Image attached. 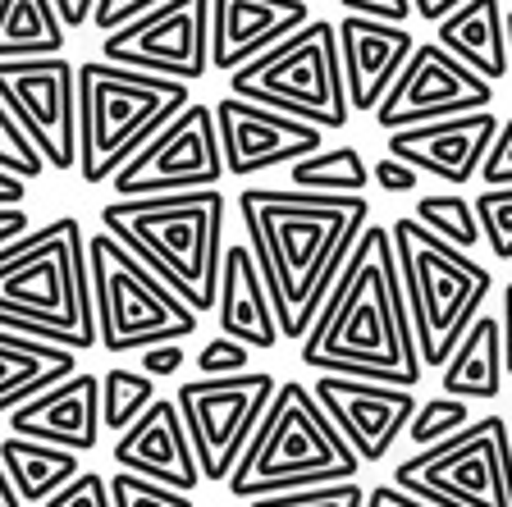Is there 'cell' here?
<instances>
[{
    "mask_svg": "<svg viewBox=\"0 0 512 507\" xmlns=\"http://www.w3.org/2000/svg\"><path fill=\"white\" fill-rule=\"evenodd\" d=\"M298 357L316 375H348L394 389H421V352L407 316L403 270L394 256L389 224H366L348 265L334 279Z\"/></svg>",
    "mask_w": 512,
    "mask_h": 507,
    "instance_id": "6da1fadb",
    "label": "cell"
},
{
    "mask_svg": "<svg viewBox=\"0 0 512 507\" xmlns=\"http://www.w3.org/2000/svg\"><path fill=\"white\" fill-rule=\"evenodd\" d=\"M238 215L261 279L275 302L279 334L302 343L316 325L339 270L371 224L366 197H311L293 188H243Z\"/></svg>",
    "mask_w": 512,
    "mask_h": 507,
    "instance_id": "7a4b0ae2",
    "label": "cell"
},
{
    "mask_svg": "<svg viewBox=\"0 0 512 507\" xmlns=\"http://www.w3.org/2000/svg\"><path fill=\"white\" fill-rule=\"evenodd\" d=\"M0 329L60 343L69 352L96 348L87 233L74 215L0 247Z\"/></svg>",
    "mask_w": 512,
    "mask_h": 507,
    "instance_id": "3957f363",
    "label": "cell"
},
{
    "mask_svg": "<svg viewBox=\"0 0 512 507\" xmlns=\"http://www.w3.org/2000/svg\"><path fill=\"white\" fill-rule=\"evenodd\" d=\"M101 229L142 261L160 284L179 297L192 316L215 311L224 256V197L211 192H179V197L106 201Z\"/></svg>",
    "mask_w": 512,
    "mask_h": 507,
    "instance_id": "277c9868",
    "label": "cell"
},
{
    "mask_svg": "<svg viewBox=\"0 0 512 507\" xmlns=\"http://www.w3.org/2000/svg\"><path fill=\"white\" fill-rule=\"evenodd\" d=\"M357 471H362L357 453L343 444V434L330 425V416L320 412L311 389L288 380L275 389L252 444L238 457L224 489L252 503V498L293 494V489L343 485V480H357Z\"/></svg>",
    "mask_w": 512,
    "mask_h": 507,
    "instance_id": "5b68a950",
    "label": "cell"
},
{
    "mask_svg": "<svg viewBox=\"0 0 512 507\" xmlns=\"http://www.w3.org/2000/svg\"><path fill=\"white\" fill-rule=\"evenodd\" d=\"M188 106V83L133 74L106 60H83L78 64V179L87 188L110 183Z\"/></svg>",
    "mask_w": 512,
    "mask_h": 507,
    "instance_id": "8992f818",
    "label": "cell"
},
{
    "mask_svg": "<svg viewBox=\"0 0 512 507\" xmlns=\"http://www.w3.org/2000/svg\"><path fill=\"white\" fill-rule=\"evenodd\" d=\"M389 238H394V256L403 270L407 316H412L421 366L444 370V361L458 352L467 329L480 320L485 297L494 293V275L476 265V256L439 243L412 215L389 224Z\"/></svg>",
    "mask_w": 512,
    "mask_h": 507,
    "instance_id": "52a82bcc",
    "label": "cell"
},
{
    "mask_svg": "<svg viewBox=\"0 0 512 507\" xmlns=\"http://www.w3.org/2000/svg\"><path fill=\"white\" fill-rule=\"evenodd\" d=\"M229 96L252 101V106L279 110L288 119L320 128V133H343L352 119L348 92H343V64L334 23L311 19L293 37L256 55L238 74H229Z\"/></svg>",
    "mask_w": 512,
    "mask_h": 507,
    "instance_id": "ba28073f",
    "label": "cell"
},
{
    "mask_svg": "<svg viewBox=\"0 0 512 507\" xmlns=\"http://www.w3.org/2000/svg\"><path fill=\"white\" fill-rule=\"evenodd\" d=\"M96 343L106 352H142L156 343H188L202 325L142 261L124 252L106 229L87 238Z\"/></svg>",
    "mask_w": 512,
    "mask_h": 507,
    "instance_id": "9c48e42d",
    "label": "cell"
},
{
    "mask_svg": "<svg viewBox=\"0 0 512 507\" xmlns=\"http://www.w3.org/2000/svg\"><path fill=\"white\" fill-rule=\"evenodd\" d=\"M389 485L435 507H512V421L480 416L448 444L398 462Z\"/></svg>",
    "mask_w": 512,
    "mask_h": 507,
    "instance_id": "30bf717a",
    "label": "cell"
},
{
    "mask_svg": "<svg viewBox=\"0 0 512 507\" xmlns=\"http://www.w3.org/2000/svg\"><path fill=\"white\" fill-rule=\"evenodd\" d=\"M275 389L279 380L270 370H247L234 380H188L174 393L183 430H188L197 466H202V485H220L234 476L238 457L252 444Z\"/></svg>",
    "mask_w": 512,
    "mask_h": 507,
    "instance_id": "8fae6325",
    "label": "cell"
},
{
    "mask_svg": "<svg viewBox=\"0 0 512 507\" xmlns=\"http://www.w3.org/2000/svg\"><path fill=\"white\" fill-rule=\"evenodd\" d=\"M220 179H224V156H220L215 106L192 101L119 169L110 179V192H115V201L179 197V192H211L220 188Z\"/></svg>",
    "mask_w": 512,
    "mask_h": 507,
    "instance_id": "7c38bea8",
    "label": "cell"
},
{
    "mask_svg": "<svg viewBox=\"0 0 512 507\" xmlns=\"http://www.w3.org/2000/svg\"><path fill=\"white\" fill-rule=\"evenodd\" d=\"M101 60L170 83H202L211 74V0H165L147 19L101 37Z\"/></svg>",
    "mask_w": 512,
    "mask_h": 507,
    "instance_id": "4fadbf2b",
    "label": "cell"
},
{
    "mask_svg": "<svg viewBox=\"0 0 512 507\" xmlns=\"http://www.w3.org/2000/svg\"><path fill=\"white\" fill-rule=\"evenodd\" d=\"M0 101L19 119L28 142L42 151L46 169H78V64L0 60Z\"/></svg>",
    "mask_w": 512,
    "mask_h": 507,
    "instance_id": "5bb4252c",
    "label": "cell"
},
{
    "mask_svg": "<svg viewBox=\"0 0 512 507\" xmlns=\"http://www.w3.org/2000/svg\"><path fill=\"white\" fill-rule=\"evenodd\" d=\"M490 101L494 83L471 74L467 64H458L439 42H416L403 78L389 87V96L375 110V124L384 133H403V128L439 124V119L480 115V110H490Z\"/></svg>",
    "mask_w": 512,
    "mask_h": 507,
    "instance_id": "9a60e30c",
    "label": "cell"
},
{
    "mask_svg": "<svg viewBox=\"0 0 512 507\" xmlns=\"http://www.w3.org/2000/svg\"><path fill=\"white\" fill-rule=\"evenodd\" d=\"M311 398L320 402V412L330 416V425L343 434V444L357 453V462L371 466L394 453L403 430L412 425L416 389H394V384L375 380H348V375H316Z\"/></svg>",
    "mask_w": 512,
    "mask_h": 507,
    "instance_id": "2e32d148",
    "label": "cell"
},
{
    "mask_svg": "<svg viewBox=\"0 0 512 507\" xmlns=\"http://www.w3.org/2000/svg\"><path fill=\"white\" fill-rule=\"evenodd\" d=\"M215 128H220V156H224V174L247 179L261 169H279V165H298V160L325 151V133L302 119H288L279 110L252 106L238 96H220L215 106Z\"/></svg>",
    "mask_w": 512,
    "mask_h": 507,
    "instance_id": "e0dca14e",
    "label": "cell"
},
{
    "mask_svg": "<svg viewBox=\"0 0 512 507\" xmlns=\"http://www.w3.org/2000/svg\"><path fill=\"white\" fill-rule=\"evenodd\" d=\"M334 37H339V64H343L348 110H357V115L371 110L375 115L380 101L389 96V87L403 78L407 60H412V51H416L412 28L343 14V19L334 23Z\"/></svg>",
    "mask_w": 512,
    "mask_h": 507,
    "instance_id": "ac0fdd59",
    "label": "cell"
},
{
    "mask_svg": "<svg viewBox=\"0 0 512 507\" xmlns=\"http://www.w3.org/2000/svg\"><path fill=\"white\" fill-rule=\"evenodd\" d=\"M494 133H499V115L480 110V115H458V119H439V124L403 128V133H384V142H389L384 156L403 160L416 174H435V179L462 188V183H471L480 174Z\"/></svg>",
    "mask_w": 512,
    "mask_h": 507,
    "instance_id": "d6986e66",
    "label": "cell"
},
{
    "mask_svg": "<svg viewBox=\"0 0 512 507\" xmlns=\"http://www.w3.org/2000/svg\"><path fill=\"white\" fill-rule=\"evenodd\" d=\"M110 457H115L119 471H128V476L179 489V494H192V489L202 485V466H197V453H192V439L183 430V416L174 398L151 402L147 412L115 439Z\"/></svg>",
    "mask_w": 512,
    "mask_h": 507,
    "instance_id": "ffe728a7",
    "label": "cell"
},
{
    "mask_svg": "<svg viewBox=\"0 0 512 507\" xmlns=\"http://www.w3.org/2000/svg\"><path fill=\"white\" fill-rule=\"evenodd\" d=\"M101 375L78 370L64 384L46 389L42 398L23 402L19 412H10L14 439H32V444H51L64 453H92L101 444Z\"/></svg>",
    "mask_w": 512,
    "mask_h": 507,
    "instance_id": "44dd1931",
    "label": "cell"
},
{
    "mask_svg": "<svg viewBox=\"0 0 512 507\" xmlns=\"http://www.w3.org/2000/svg\"><path fill=\"white\" fill-rule=\"evenodd\" d=\"M307 23V0H211V69L238 74Z\"/></svg>",
    "mask_w": 512,
    "mask_h": 507,
    "instance_id": "7402d4cb",
    "label": "cell"
},
{
    "mask_svg": "<svg viewBox=\"0 0 512 507\" xmlns=\"http://www.w3.org/2000/svg\"><path fill=\"white\" fill-rule=\"evenodd\" d=\"M215 311H220V334L243 343L252 352H270L284 343L275 320V302H270V288L261 279V265H256L252 247L247 243H224L220 256V293H215Z\"/></svg>",
    "mask_w": 512,
    "mask_h": 507,
    "instance_id": "603a6c76",
    "label": "cell"
},
{
    "mask_svg": "<svg viewBox=\"0 0 512 507\" xmlns=\"http://www.w3.org/2000/svg\"><path fill=\"white\" fill-rule=\"evenodd\" d=\"M69 375H78V352L0 329V416L19 412L23 402L42 398Z\"/></svg>",
    "mask_w": 512,
    "mask_h": 507,
    "instance_id": "cb8c5ba5",
    "label": "cell"
},
{
    "mask_svg": "<svg viewBox=\"0 0 512 507\" xmlns=\"http://www.w3.org/2000/svg\"><path fill=\"white\" fill-rule=\"evenodd\" d=\"M444 46L458 64H467L471 74H480L485 83H499L508 74V37H503V5L499 0H467L448 14L444 23H435Z\"/></svg>",
    "mask_w": 512,
    "mask_h": 507,
    "instance_id": "d4e9b609",
    "label": "cell"
},
{
    "mask_svg": "<svg viewBox=\"0 0 512 507\" xmlns=\"http://www.w3.org/2000/svg\"><path fill=\"white\" fill-rule=\"evenodd\" d=\"M508 384V366H503V325L499 316H485L467 329V338L458 343V352L444 361L439 370V393L462 402H490Z\"/></svg>",
    "mask_w": 512,
    "mask_h": 507,
    "instance_id": "484cf974",
    "label": "cell"
},
{
    "mask_svg": "<svg viewBox=\"0 0 512 507\" xmlns=\"http://www.w3.org/2000/svg\"><path fill=\"white\" fill-rule=\"evenodd\" d=\"M0 466H5V476L19 489L23 503H51L83 471L78 453H64V448H51V444H32V439H14V434L0 439Z\"/></svg>",
    "mask_w": 512,
    "mask_h": 507,
    "instance_id": "4316f807",
    "label": "cell"
},
{
    "mask_svg": "<svg viewBox=\"0 0 512 507\" xmlns=\"http://www.w3.org/2000/svg\"><path fill=\"white\" fill-rule=\"evenodd\" d=\"M64 23L51 0H0V60L64 55Z\"/></svg>",
    "mask_w": 512,
    "mask_h": 507,
    "instance_id": "83f0119b",
    "label": "cell"
},
{
    "mask_svg": "<svg viewBox=\"0 0 512 507\" xmlns=\"http://www.w3.org/2000/svg\"><path fill=\"white\" fill-rule=\"evenodd\" d=\"M366 183H371V165L357 147H325L288 165V188L311 197H366Z\"/></svg>",
    "mask_w": 512,
    "mask_h": 507,
    "instance_id": "f1b7e54d",
    "label": "cell"
},
{
    "mask_svg": "<svg viewBox=\"0 0 512 507\" xmlns=\"http://www.w3.org/2000/svg\"><path fill=\"white\" fill-rule=\"evenodd\" d=\"M156 398H160L156 380H147L142 370L110 366L106 375H101V425H106L110 434H124Z\"/></svg>",
    "mask_w": 512,
    "mask_h": 507,
    "instance_id": "f546056e",
    "label": "cell"
},
{
    "mask_svg": "<svg viewBox=\"0 0 512 507\" xmlns=\"http://www.w3.org/2000/svg\"><path fill=\"white\" fill-rule=\"evenodd\" d=\"M416 224L426 233H435L439 243L458 247V252L471 256V247L480 243V224H476V206L458 192H426V197L416 201Z\"/></svg>",
    "mask_w": 512,
    "mask_h": 507,
    "instance_id": "4dcf8cb0",
    "label": "cell"
},
{
    "mask_svg": "<svg viewBox=\"0 0 512 507\" xmlns=\"http://www.w3.org/2000/svg\"><path fill=\"white\" fill-rule=\"evenodd\" d=\"M471 425V402H462V398H430V402H421L416 407V416H412V425H407V439H412V448L416 453H426V448H439V444H448L453 434H462Z\"/></svg>",
    "mask_w": 512,
    "mask_h": 507,
    "instance_id": "1f68e13d",
    "label": "cell"
},
{
    "mask_svg": "<svg viewBox=\"0 0 512 507\" xmlns=\"http://www.w3.org/2000/svg\"><path fill=\"white\" fill-rule=\"evenodd\" d=\"M471 206H476L480 243L499 261H512V188H485Z\"/></svg>",
    "mask_w": 512,
    "mask_h": 507,
    "instance_id": "d6a6232c",
    "label": "cell"
},
{
    "mask_svg": "<svg viewBox=\"0 0 512 507\" xmlns=\"http://www.w3.org/2000/svg\"><path fill=\"white\" fill-rule=\"evenodd\" d=\"M0 169L14 174V179H23V183H32L37 174H46L42 151L28 142V133H23L19 119L5 110V101H0Z\"/></svg>",
    "mask_w": 512,
    "mask_h": 507,
    "instance_id": "836d02e7",
    "label": "cell"
},
{
    "mask_svg": "<svg viewBox=\"0 0 512 507\" xmlns=\"http://www.w3.org/2000/svg\"><path fill=\"white\" fill-rule=\"evenodd\" d=\"M247 507H366V489L357 480H343V485H316V489H293V494L252 498Z\"/></svg>",
    "mask_w": 512,
    "mask_h": 507,
    "instance_id": "e575fe53",
    "label": "cell"
},
{
    "mask_svg": "<svg viewBox=\"0 0 512 507\" xmlns=\"http://www.w3.org/2000/svg\"><path fill=\"white\" fill-rule=\"evenodd\" d=\"M110 503L115 507H197L192 494L151 485V480L128 476V471H115V476H110Z\"/></svg>",
    "mask_w": 512,
    "mask_h": 507,
    "instance_id": "d590c367",
    "label": "cell"
},
{
    "mask_svg": "<svg viewBox=\"0 0 512 507\" xmlns=\"http://www.w3.org/2000/svg\"><path fill=\"white\" fill-rule=\"evenodd\" d=\"M197 370H202V380H234V375H247V370H252V348L215 334L211 343L197 352Z\"/></svg>",
    "mask_w": 512,
    "mask_h": 507,
    "instance_id": "8d00e7d4",
    "label": "cell"
},
{
    "mask_svg": "<svg viewBox=\"0 0 512 507\" xmlns=\"http://www.w3.org/2000/svg\"><path fill=\"white\" fill-rule=\"evenodd\" d=\"M42 507H115L110 503V480L101 476V471H78V476Z\"/></svg>",
    "mask_w": 512,
    "mask_h": 507,
    "instance_id": "74e56055",
    "label": "cell"
},
{
    "mask_svg": "<svg viewBox=\"0 0 512 507\" xmlns=\"http://www.w3.org/2000/svg\"><path fill=\"white\" fill-rule=\"evenodd\" d=\"M476 179L485 183V188H512V115L499 119V133H494Z\"/></svg>",
    "mask_w": 512,
    "mask_h": 507,
    "instance_id": "f35d334b",
    "label": "cell"
},
{
    "mask_svg": "<svg viewBox=\"0 0 512 507\" xmlns=\"http://www.w3.org/2000/svg\"><path fill=\"white\" fill-rule=\"evenodd\" d=\"M165 0H96V14H92V28L101 32V37H110V32L128 28V23L147 19L151 10H160Z\"/></svg>",
    "mask_w": 512,
    "mask_h": 507,
    "instance_id": "ab89813d",
    "label": "cell"
},
{
    "mask_svg": "<svg viewBox=\"0 0 512 507\" xmlns=\"http://www.w3.org/2000/svg\"><path fill=\"white\" fill-rule=\"evenodd\" d=\"M138 370L147 380H174L183 370V343H156V348H142L138 352Z\"/></svg>",
    "mask_w": 512,
    "mask_h": 507,
    "instance_id": "60d3db41",
    "label": "cell"
},
{
    "mask_svg": "<svg viewBox=\"0 0 512 507\" xmlns=\"http://www.w3.org/2000/svg\"><path fill=\"white\" fill-rule=\"evenodd\" d=\"M416 179H421V174L407 169L403 160H394V156H380L371 165V183L380 192H389V197H407V192H416Z\"/></svg>",
    "mask_w": 512,
    "mask_h": 507,
    "instance_id": "b9f144b4",
    "label": "cell"
},
{
    "mask_svg": "<svg viewBox=\"0 0 512 507\" xmlns=\"http://www.w3.org/2000/svg\"><path fill=\"white\" fill-rule=\"evenodd\" d=\"M339 5L357 19H380L398 23V28H407V19H412V0H339Z\"/></svg>",
    "mask_w": 512,
    "mask_h": 507,
    "instance_id": "7bdbcfd3",
    "label": "cell"
},
{
    "mask_svg": "<svg viewBox=\"0 0 512 507\" xmlns=\"http://www.w3.org/2000/svg\"><path fill=\"white\" fill-rule=\"evenodd\" d=\"M366 507H435V503L403 494L398 485H375V489H366Z\"/></svg>",
    "mask_w": 512,
    "mask_h": 507,
    "instance_id": "ee69618b",
    "label": "cell"
},
{
    "mask_svg": "<svg viewBox=\"0 0 512 507\" xmlns=\"http://www.w3.org/2000/svg\"><path fill=\"white\" fill-rule=\"evenodd\" d=\"M51 5H55V14H60L64 32H69V28H87V23H92V14H96V0H51Z\"/></svg>",
    "mask_w": 512,
    "mask_h": 507,
    "instance_id": "f6af8a7d",
    "label": "cell"
},
{
    "mask_svg": "<svg viewBox=\"0 0 512 507\" xmlns=\"http://www.w3.org/2000/svg\"><path fill=\"white\" fill-rule=\"evenodd\" d=\"M23 233H32V220H28V211H23V206H5V211H0V247L19 243Z\"/></svg>",
    "mask_w": 512,
    "mask_h": 507,
    "instance_id": "bcb514c9",
    "label": "cell"
},
{
    "mask_svg": "<svg viewBox=\"0 0 512 507\" xmlns=\"http://www.w3.org/2000/svg\"><path fill=\"white\" fill-rule=\"evenodd\" d=\"M458 5H467V0H412V14L421 23H444Z\"/></svg>",
    "mask_w": 512,
    "mask_h": 507,
    "instance_id": "7dc6e473",
    "label": "cell"
},
{
    "mask_svg": "<svg viewBox=\"0 0 512 507\" xmlns=\"http://www.w3.org/2000/svg\"><path fill=\"white\" fill-rule=\"evenodd\" d=\"M499 325H503V366H508V380H512V279L503 284V316H499Z\"/></svg>",
    "mask_w": 512,
    "mask_h": 507,
    "instance_id": "c3c4849f",
    "label": "cell"
},
{
    "mask_svg": "<svg viewBox=\"0 0 512 507\" xmlns=\"http://www.w3.org/2000/svg\"><path fill=\"white\" fill-rule=\"evenodd\" d=\"M23 201H28V183L0 169V211H5V206H23Z\"/></svg>",
    "mask_w": 512,
    "mask_h": 507,
    "instance_id": "681fc988",
    "label": "cell"
},
{
    "mask_svg": "<svg viewBox=\"0 0 512 507\" xmlns=\"http://www.w3.org/2000/svg\"><path fill=\"white\" fill-rule=\"evenodd\" d=\"M0 507H23L19 489L10 485V476H5V466H0Z\"/></svg>",
    "mask_w": 512,
    "mask_h": 507,
    "instance_id": "f907efd6",
    "label": "cell"
},
{
    "mask_svg": "<svg viewBox=\"0 0 512 507\" xmlns=\"http://www.w3.org/2000/svg\"><path fill=\"white\" fill-rule=\"evenodd\" d=\"M503 37H508V64H512V10H503Z\"/></svg>",
    "mask_w": 512,
    "mask_h": 507,
    "instance_id": "816d5d0a",
    "label": "cell"
},
{
    "mask_svg": "<svg viewBox=\"0 0 512 507\" xmlns=\"http://www.w3.org/2000/svg\"><path fill=\"white\" fill-rule=\"evenodd\" d=\"M307 5H311V0H307Z\"/></svg>",
    "mask_w": 512,
    "mask_h": 507,
    "instance_id": "f5cc1de1",
    "label": "cell"
}]
</instances>
